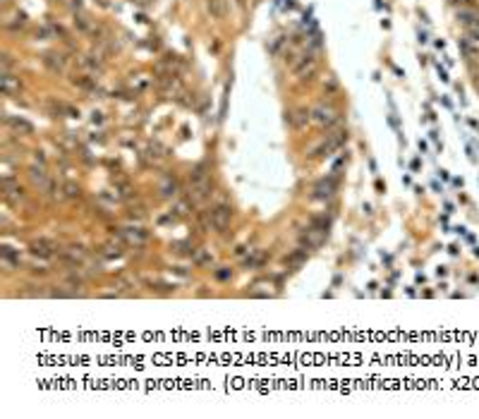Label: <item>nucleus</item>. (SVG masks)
I'll list each match as a JSON object with an SVG mask.
<instances>
[{"label":"nucleus","instance_id":"5","mask_svg":"<svg viewBox=\"0 0 479 419\" xmlns=\"http://www.w3.org/2000/svg\"><path fill=\"white\" fill-rule=\"evenodd\" d=\"M120 240L130 242V245H141L146 242V230H134V228H127V230H120Z\"/></svg>","mask_w":479,"mask_h":419},{"label":"nucleus","instance_id":"2","mask_svg":"<svg viewBox=\"0 0 479 419\" xmlns=\"http://www.w3.org/2000/svg\"><path fill=\"white\" fill-rule=\"evenodd\" d=\"M213 185H211V177H204V180H197L190 185V201L197 204V201H204L206 196L211 194Z\"/></svg>","mask_w":479,"mask_h":419},{"label":"nucleus","instance_id":"9","mask_svg":"<svg viewBox=\"0 0 479 419\" xmlns=\"http://www.w3.org/2000/svg\"><path fill=\"white\" fill-rule=\"evenodd\" d=\"M314 115H316L314 120H316V122H321V125H328V122H333V113H331V111L316 108V111H314Z\"/></svg>","mask_w":479,"mask_h":419},{"label":"nucleus","instance_id":"1","mask_svg":"<svg viewBox=\"0 0 479 419\" xmlns=\"http://www.w3.org/2000/svg\"><path fill=\"white\" fill-rule=\"evenodd\" d=\"M230 218H232V209L228 204H218L209 211V221H211L213 230H226L230 225Z\"/></svg>","mask_w":479,"mask_h":419},{"label":"nucleus","instance_id":"8","mask_svg":"<svg viewBox=\"0 0 479 419\" xmlns=\"http://www.w3.org/2000/svg\"><path fill=\"white\" fill-rule=\"evenodd\" d=\"M209 7H211V12H213L216 17H223L226 10H228L226 0H209Z\"/></svg>","mask_w":479,"mask_h":419},{"label":"nucleus","instance_id":"4","mask_svg":"<svg viewBox=\"0 0 479 419\" xmlns=\"http://www.w3.org/2000/svg\"><path fill=\"white\" fill-rule=\"evenodd\" d=\"M57 256H60V259H65L67 264H82V261H84V256H86V251L82 249V247H75V245H72V247L60 249V251H57Z\"/></svg>","mask_w":479,"mask_h":419},{"label":"nucleus","instance_id":"15","mask_svg":"<svg viewBox=\"0 0 479 419\" xmlns=\"http://www.w3.org/2000/svg\"><path fill=\"white\" fill-rule=\"evenodd\" d=\"M117 254H120V247H113V245L106 247V256H117Z\"/></svg>","mask_w":479,"mask_h":419},{"label":"nucleus","instance_id":"14","mask_svg":"<svg viewBox=\"0 0 479 419\" xmlns=\"http://www.w3.org/2000/svg\"><path fill=\"white\" fill-rule=\"evenodd\" d=\"M194 261H197V264H206V261H211V256H209L206 251H199L197 256H194Z\"/></svg>","mask_w":479,"mask_h":419},{"label":"nucleus","instance_id":"13","mask_svg":"<svg viewBox=\"0 0 479 419\" xmlns=\"http://www.w3.org/2000/svg\"><path fill=\"white\" fill-rule=\"evenodd\" d=\"M190 204H192V201H180V204H175V213H177V216H185L187 209H190Z\"/></svg>","mask_w":479,"mask_h":419},{"label":"nucleus","instance_id":"3","mask_svg":"<svg viewBox=\"0 0 479 419\" xmlns=\"http://www.w3.org/2000/svg\"><path fill=\"white\" fill-rule=\"evenodd\" d=\"M324 240H326V230H319L314 225L307 230V235H302V242L307 245V249H314V247L324 245Z\"/></svg>","mask_w":479,"mask_h":419},{"label":"nucleus","instance_id":"6","mask_svg":"<svg viewBox=\"0 0 479 419\" xmlns=\"http://www.w3.org/2000/svg\"><path fill=\"white\" fill-rule=\"evenodd\" d=\"M336 180L331 177V180H324V182H319L316 185V190H314V199H328V196L336 192Z\"/></svg>","mask_w":479,"mask_h":419},{"label":"nucleus","instance_id":"12","mask_svg":"<svg viewBox=\"0 0 479 419\" xmlns=\"http://www.w3.org/2000/svg\"><path fill=\"white\" fill-rule=\"evenodd\" d=\"M65 194H67V196H79V185L67 182V185H65Z\"/></svg>","mask_w":479,"mask_h":419},{"label":"nucleus","instance_id":"11","mask_svg":"<svg viewBox=\"0 0 479 419\" xmlns=\"http://www.w3.org/2000/svg\"><path fill=\"white\" fill-rule=\"evenodd\" d=\"M305 256H307V254H305V249L295 251V254H292V256L287 259V264H292V266H297V264H302V261H305Z\"/></svg>","mask_w":479,"mask_h":419},{"label":"nucleus","instance_id":"16","mask_svg":"<svg viewBox=\"0 0 479 419\" xmlns=\"http://www.w3.org/2000/svg\"><path fill=\"white\" fill-rule=\"evenodd\" d=\"M172 192H175V182H172V185H170V182L168 185H163V194H172Z\"/></svg>","mask_w":479,"mask_h":419},{"label":"nucleus","instance_id":"7","mask_svg":"<svg viewBox=\"0 0 479 419\" xmlns=\"http://www.w3.org/2000/svg\"><path fill=\"white\" fill-rule=\"evenodd\" d=\"M53 249H56V245L48 242V240H38V242L31 245V254H34V256H43V259L53 256Z\"/></svg>","mask_w":479,"mask_h":419},{"label":"nucleus","instance_id":"10","mask_svg":"<svg viewBox=\"0 0 479 419\" xmlns=\"http://www.w3.org/2000/svg\"><path fill=\"white\" fill-rule=\"evenodd\" d=\"M7 122H10V125H12L15 130H19V132H24V134H29V132H31V125H29V122H24V120H12V117H10Z\"/></svg>","mask_w":479,"mask_h":419}]
</instances>
